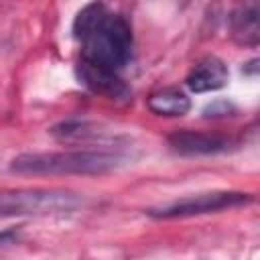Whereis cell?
Returning a JSON list of instances; mask_svg holds the SVG:
<instances>
[{"instance_id": "6da1fadb", "label": "cell", "mask_w": 260, "mask_h": 260, "mask_svg": "<svg viewBox=\"0 0 260 260\" xmlns=\"http://www.w3.org/2000/svg\"><path fill=\"white\" fill-rule=\"evenodd\" d=\"M73 39L81 47L79 59L120 73L134 53L132 26L120 12L102 2L85 4L73 18Z\"/></svg>"}, {"instance_id": "7a4b0ae2", "label": "cell", "mask_w": 260, "mask_h": 260, "mask_svg": "<svg viewBox=\"0 0 260 260\" xmlns=\"http://www.w3.org/2000/svg\"><path fill=\"white\" fill-rule=\"evenodd\" d=\"M126 154L120 148H77L63 152H22L8 165L10 173L32 177L106 175L120 169Z\"/></svg>"}, {"instance_id": "3957f363", "label": "cell", "mask_w": 260, "mask_h": 260, "mask_svg": "<svg viewBox=\"0 0 260 260\" xmlns=\"http://www.w3.org/2000/svg\"><path fill=\"white\" fill-rule=\"evenodd\" d=\"M87 197L65 189H10L0 191V219L59 217L81 211Z\"/></svg>"}, {"instance_id": "277c9868", "label": "cell", "mask_w": 260, "mask_h": 260, "mask_svg": "<svg viewBox=\"0 0 260 260\" xmlns=\"http://www.w3.org/2000/svg\"><path fill=\"white\" fill-rule=\"evenodd\" d=\"M252 201H254V195L244 191H209V193L189 195L160 207H150L146 213L154 219H185V217L238 209V207L250 205Z\"/></svg>"}, {"instance_id": "5b68a950", "label": "cell", "mask_w": 260, "mask_h": 260, "mask_svg": "<svg viewBox=\"0 0 260 260\" xmlns=\"http://www.w3.org/2000/svg\"><path fill=\"white\" fill-rule=\"evenodd\" d=\"M75 75L81 85H85L89 91H93L110 102L128 104L132 100V89L122 79V75L116 71H110L100 65H93L89 61L79 59L75 65Z\"/></svg>"}, {"instance_id": "8992f818", "label": "cell", "mask_w": 260, "mask_h": 260, "mask_svg": "<svg viewBox=\"0 0 260 260\" xmlns=\"http://www.w3.org/2000/svg\"><path fill=\"white\" fill-rule=\"evenodd\" d=\"M51 136L57 142L63 144H89V142H100L104 148L114 146L118 148L122 136L120 134H112L104 124L87 120V118H69L63 120L59 124H55L51 130Z\"/></svg>"}, {"instance_id": "52a82bcc", "label": "cell", "mask_w": 260, "mask_h": 260, "mask_svg": "<svg viewBox=\"0 0 260 260\" xmlns=\"http://www.w3.org/2000/svg\"><path fill=\"white\" fill-rule=\"evenodd\" d=\"M169 148L179 156H209L232 150L238 142L230 136L215 132H195V130H179L167 138Z\"/></svg>"}, {"instance_id": "ba28073f", "label": "cell", "mask_w": 260, "mask_h": 260, "mask_svg": "<svg viewBox=\"0 0 260 260\" xmlns=\"http://www.w3.org/2000/svg\"><path fill=\"white\" fill-rule=\"evenodd\" d=\"M228 79H230L228 65L221 59L209 55V57L199 59L189 69V73L185 77V85L195 93H207V91L225 87Z\"/></svg>"}, {"instance_id": "9c48e42d", "label": "cell", "mask_w": 260, "mask_h": 260, "mask_svg": "<svg viewBox=\"0 0 260 260\" xmlns=\"http://www.w3.org/2000/svg\"><path fill=\"white\" fill-rule=\"evenodd\" d=\"M232 39L242 47H256L260 41V6L256 2L238 6L230 14Z\"/></svg>"}, {"instance_id": "30bf717a", "label": "cell", "mask_w": 260, "mask_h": 260, "mask_svg": "<svg viewBox=\"0 0 260 260\" xmlns=\"http://www.w3.org/2000/svg\"><path fill=\"white\" fill-rule=\"evenodd\" d=\"M146 106L156 116L177 118V116H185L191 110V98L181 87H162L148 95Z\"/></svg>"}, {"instance_id": "8fae6325", "label": "cell", "mask_w": 260, "mask_h": 260, "mask_svg": "<svg viewBox=\"0 0 260 260\" xmlns=\"http://www.w3.org/2000/svg\"><path fill=\"white\" fill-rule=\"evenodd\" d=\"M232 110H234V106H232L230 102L217 100V102L209 104V106L203 110V116H205V118H225V116H230Z\"/></svg>"}, {"instance_id": "7c38bea8", "label": "cell", "mask_w": 260, "mask_h": 260, "mask_svg": "<svg viewBox=\"0 0 260 260\" xmlns=\"http://www.w3.org/2000/svg\"><path fill=\"white\" fill-rule=\"evenodd\" d=\"M20 240V230L16 228H6V230H0V248H6V246H12Z\"/></svg>"}]
</instances>
